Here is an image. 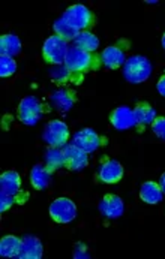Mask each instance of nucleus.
<instances>
[{
    "mask_svg": "<svg viewBox=\"0 0 165 259\" xmlns=\"http://www.w3.org/2000/svg\"><path fill=\"white\" fill-rule=\"evenodd\" d=\"M53 174L54 171H51L47 165H36L30 172V183L35 187V190H44L51 183Z\"/></svg>",
    "mask_w": 165,
    "mask_h": 259,
    "instance_id": "17",
    "label": "nucleus"
},
{
    "mask_svg": "<svg viewBox=\"0 0 165 259\" xmlns=\"http://www.w3.org/2000/svg\"><path fill=\"white\" fill-rule=\"evenodd\" d=\"M50 78L56 84H59V85H65V84L74 81V76L71 74V71L65 66V63L63 65H57L56 68H53L50 71Z\"/></svg>",
    "mask_w": 165,
    "mask_h": 259,
    "instance_id": "26",
    "label": "nucleus"
},
{
    "mask_svg": "<svg viewBox=\"0 0 165 259\" xmlns=\"http://www.w3.org/2000/svg\"><path fill=\"white\" fill-rule=\"evenodd\" d=\"M74 258L77 259H86L90 258V253H89V249L84 243H77L75 244V249H74Z\"/></svg>",
    "mask_w": 165,
    "mask_h": 259,
    "instance_id": "29",
    "label": "nucleus"
},
{
    "mask_svg": "<svg viewBox=\"0 0 165 259\" xmlns=\"http://www.w3.org/2000/svg\"><path fill=\"white\" fill-rule=\"evenodd\" d=\"M53 105L60 112H68L77 104V93L69 89H62L53 93L51 96Z\"/></svg>",
    "mask_w": 165,
    "mask_h": 259,
    "instance_id": "15",
    "label": "nucleus"
},
{
    "mask_svg": "<svg viewBox=\"0 0 165 259\" xmlns=\"http://www.w3.org/2000/svg\"><path fill=\"white\" fill-rule=\"evenodd\" d=\"M23 238L15 235H5L0 241V255L5 258H20Z\"/></svg>",
    "mask_w": 165,
    "mask_h": 259,
    "instance_id": "20",
    "label": "nucleus"
},
{
    "mask_svg": "<svg viewBox=\"0 0 165 259\" xmlns=\"http://www.w3.org/2000/svg\"><path fill=\"white\" fill-rule=\"evenodd\" d=\"M162 47H164V50H165V33L162 35Z\"/></svg>",
    "mask_w": 165,
    "mask_h": 259,
    "instance_id": "32",
    "label": "nucleus"
},
{
    "mask_svg": "<svg viewBox=\"0 0 165 259\" xmlns=\"http://www.w3.org/2000/svg\"><path fill=\"white\" fill-rule=\"evenodd\" d=\"M74 47L80 48L82 51H87V53H96V50L99 47V39L89 30L80 32L74 39Z\"/></svg>",
    "mask_w": 165,
    "mask_h": 259,
    "instance_id": "23",
    "label": "nucleus"
},
{
    "mask_svg": "<svg viewBox=\"0 0 165 259\" xmlns=\"http://www.w3.org/2000/svg\"><path fill=\"white\" fill-rule=\"evenodd\" d=\"M69 50V45L65 39L59 37L57 35L50 36L42 47V57L50 65H63L66 59V53Z\"/></svg>",
    "mask_w": 165,
    "mask_h": 259,
    "instance_id": "4",
    "label": "nucleus"
},
{
    "mask_svg": "<svg viewBox=\"0 0 165 259\" xmlns=\"http://www.w3.org/2000/svg\"><path fill=\"white\" fill-rule=\"evenodd\" d=\"M156 89H158L159 95H161V96H164V98H165V75H164V76H161V78H159V81H158V85H156Z\"/></svg>",
    "mask_w": 165,
    "mask_h": 259,
    "instance_id": "30",
    "label": "nucleus"
},
{
    "mask_svg": "<svg viewBox=\"0 0 165 259\" xmlns=\"http://www.w3.org/2000/svg\"><path fill=\"white\" fill-rule=\"evenodd\" d=\"M17 71V62L9 56H0V76H12Z\"/></svg>",
    "mask_w": 165,
    "mask_h": 259,
    "instance_id": "27",
    "label": "nucleus"
},
{
    "mask_svg": "<svg viewBox=\"0 0 165 259\" xmlns=\"http://www.w3.org/2000/svg\"><path fill=\"white\" fill-rule=\"evenodd\" d=\"M159 186H161V189H162V192L165 193V172L161 176V182H159Z\"/></svg>",
    "mask_w": 165,
    "mask_h": 259,
    "instance_id": "31",
    "label": "nucleus"
},
{
    "mask_svg": "<svg viewBox=\"0 0 165 259\" xmlns=\"http://www.w3.org/2000/svg\"><path fill=\"white\" fill-rule=\"evenodd\" d=\"M125 169L122 163L119 160L114 159H104L99 165V171H98V180L101 183H107V185H114L119 183L123 179Z\"/></svg>",
    "mask_w": 165,
    "mask_h": 259,
    "instance_id": "10",
    "label": "nucleus"
},
{
    "mask_svg": "<svg viewBox=\"0 0 165 259\" xmlns=\"http://www.w3.org/2000/svg\"><path fill=\"white\" fill-rule=\"evenodd\" d=\"M125 205L122 198L117 195H105L99 202V211L108 219H117L123 214Z\"/></svg>",
    "mask_w": 165,
    "mask_h": 259,
    "instance_id": "13",
    "label": "nucleus"
},
{
    "mask_svg": "<svg viewBox=\"0 0 165 259\" xmlns=\"http://www.w3.org/2000/svg\"><path fill=\"white\" fill-rule=\"evenodd\" d=\"M110 123L117 131H126L131 127L137 129V120L134 115V110H131L129 107H119L113 110L110 114Z\"/></svg>",
    "mask_w": 165,
    "mask_h": 259,
    "instance_id": "12",
    "label": "nucleus"
},
{
    "mask_svg": "<svg viewBox=\"0 0 165 259\" xmlns=\"http://www.w3.org/2000/svg\"><path fill=\"white\" fill-rule=\"evenodd\" d=\"M162 189L161 186L155 182H146L141 185V189H140V198L143 202L146 204H150V205H155L158 202L162 201Z\"/></svg>",
    "mask_w": 165,
    "mask_h": 259,
    "instance_id": "18",
    "label": "nucleus"
},
{
    "mask_svg": "<svg viewBox=\"0 0 165 259\" xmlns=\"http://www.w3.org/2000/svg\"><path fill=\"white\" fill-rule=\"evenodd\" d=\"M21 192V177L15 171H6L0 177V193L14 195Z\"/></svg>",
    "mask_w": 165,
    "mask_h": 259,
    "instance_id": "19",
    "label": "nucleus"
},
{
    "mask_svg": "<svg viewBox=\"0 0 165 259\" xmlns=\"http://www.w3.org/2000/svg\"><path fill=\"white\" fill-rule=\"evenodd\" d=\"M44 140L50 144V147H63L69 140V129L60 120H51L45 126Z\"/></svg>",
    "mask_w": 165,
    "mask_h": 259,
    "instance_id": "9",
    "label": "nucleus"
},
{
    "mask_svg": "<svg viewBox=\"0 0 165 259\" xmlns=\"http://www.w3.org/2000/svg\"><path fill=\"white\" fill-rule=\"evenodd\" d=\"M50 216L56 223L72 222L77 216V205L69 198H57L50 205Z\"/></svg>",
    "mask_w": 165,
    "mask_h": 259,
    "instance_id": "7",
    "label": "nucleus"
},
{
    "mask_svg": "<svg viewBox=\"0 0 165 259\" xmlns=\"http://www.w3.org/2000/svg\"><path fill=\"white\" fill-rule=\"evenodd\" d=\"M42 253H44V249H42L41 240L38 237L27 235L23 238L20 259H41Z\"/></svg>",
    "mask_w": 165,
    "mask_h": 259,
    "instance_id": "16",
    "label": "nucleus"
},
{
    "mask_svg": "<svg viewBox=\"0 0 165 259\" xmlns=\"http://www.w3.org/2000/svg\"><path fill=\"white\" fill-rule=\"evenodd\" d=\"M134 115L137 120V131L144 132V127L147 124H152L153 120L158 117L155 108L149 102H138L134 108Z\"/></svg>",
    "mask_w": 165,
    "mask_h": 259,
    "instance_id": "14",
    "label": "nucleus"
},
{
    "mask_svg": "<svg viewBox=\"0 0 165 259\" xmlns=\"http://www.w3.org/2000/svg\"><path fill=\"white\" fill-rule=\"evenodd\" d=\"M65 66L71 71V74L74 76L72 82L81 84L84 75L87 72H92V71H99V68L102 66L101 54L87 53V51H82L80 48L71 45L66 53Z\"/></svg>",
    "mask_w": 165,
    "mask_h": 259,
    "instance_id": "1",
    "label": "nucleus"
},
{
    "mask_svg": "<svg viewBox=\"0 0 165 259\" xmlns=\"http://www.w3.org/2000/svg\"><path fill=\"white\" fill-rule=\"evenodd\" d=\"M131 47L128 39H119L114 45L107 47L101 53V63L107 69H119L126 62V53Z\"/></svg>",
    "mask_w": 165,
    "mask_h": 259,
    "instance_id": "5",
    "label": "nucleus"
},
{
    "mask_svg": "<svg viewBox=\"0 0 165 259\" xmlns=\"http://www.w3.org/2000/svg\"><path fill=\"white\" fill-rule=\"evenodd\" d=\"M54 33L59 37L65 39L66 42H69V40H74L80 32L75 30L72 26H69L63 18H60V20H56L54 21Z\"/></svg>",
    "mask_w": 165,
    "mask_h": 259,
    "instance_id": "25",
    "label": "nucleus"
},
{
    "mask_svg": "<svg viewBox=\"0 0 165 259\" xmlns=\"http://www.w3.org/2000/svg\"><path fill=\"white\" fill-rule=\"evenodd\" d=\"M29 198H30V193L26 190H21L14 195L0 193V211L5 213L6 210H9L14 205H24L29 201Z\"/></svg>",
    "mask_w": 165,
    "mask_h": 259,
    "instance_id": "21",
    "label": "nucleus"
},
{
    "mask_svg": "<svg viewBox=\"0 0 165 259\" xmlns=\"http://www.w3.org/2000/svg\"><path fill=\"white\" fill-rule=\"evenodd\" d=\"M42 112H44V105L35 96L24 98L18 105V118L21 123H24L27 126L36 124L41 120Z\"/></svg>",
    "mask_w": 165,
    "mask_h": 259,
    "instance_id": "6",
    "label": "nucleus"
},
{
    "mask_svg": "<svg viewBox=\"0 0 165 259\" xmlns=\"http://www.w3.org/2000/svg\"><path fill=\"white\" fill-rule=\"evenodd\" d=\"M78 148H81L82 151L86 153H93L96 150L102 147V146H107L108 144V140L102 135H99L98 132H95L93 129L90 127H86L78 131L75 135H74V143Z\"/></svg>",
    "mask_w": 165,
    "mask_h": 259,
    "instance_id": "8",
    "label": "nucleus"
},
{
    "mask_svg": "<svg viewBox=\"0 0 165 259\" xmlns=\"http://www.w3.org/2000/svg\"><path fill=\"white\" fill-rule=\"evenodd\" d=\"M152 74V65L144 56H131L123 63V76L128 82H144Z\"/></svg>",
    "mask_w": 165,
    "mask_h": 259,
    "instance_id": "2",
    "label": "nucleus"
},
{
    "mask_svg": "<svg viewBox=\"0 0 165 259\" xmlns=\"http://www.w3.org/2000/svg\"><path fill=\"white\" fill-rule=\"evenodd\" d=\"M45 165L51 169V171H57L60 168H65V156H63V150H59L57 147L47 148L45 151Z\"/></svg>",
    "mask_w": 165,
    "mask_h": 259,
    "instance_id": "24",
    "label": "nucleus"
},
{
    "mask_svg": "<svg viewBox=\"0 0 165 259\" xmlns=\"http://www.w3.org/2000/svg\"><path fill=\"white\" fill-rule=\"evenodd\" d=\"M21 51V40L15 35H3L0 37V56L14 57Z\"/></svg>",
    "mask_w": 165,
    "mask_h": 259,
    "instance_id": "22",
    "label": "nucleus"
},
{
    "mask_svg": "<svg viewBox=\"0 0 165 259\" xmlns=\"http://www.w3.org/2000/svg\"><path fill=\"white\" fill-rule=\"evenodd\" d=\"M89 153L82 151L75 144L66 146L63 148V156H65V168L69 171H81L89 163Z\"/></svg>",
    "mask_w": 165,
    "mask_h": 259,
    "instance_id": "11",
    "label": "nucleus"
},
{
    "mask_svg": "<svg viewBox=\"0 0 165 259\" xmlns=\"http://www.w3.org/2000/svg\"><path fill=\"white\" fill-rule=\"evenodd\" d=\"M62 18L69 26H72L75 30H78V32H87L89 29H92L96 24V17L84 5H72V6H69L65 11Z\"/></svg>",
    "mask_w": 165,
    "mask_h": 259,
    "instance_id": "3",
    "label": "nucleus"
},
{
    "mask_svg": "<svg viewBox=\"0 0 165 259\" xmlns=\"http://www.w3.org/2000/svg\"><path fill=\"white\" fill-rule=\"evenodd\" d=\"M152 131L153 134L159 138V140H165V117H156L152 123Z\"/></svg>",
    "mask_w": 165,
    "mask_h": 259,
    "instance_id": "28",
    "label": "nucleus"
}]
</instances>
